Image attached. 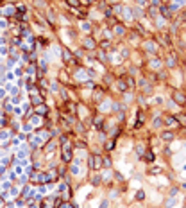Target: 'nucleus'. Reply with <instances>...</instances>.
<instances>
[{
    "mask_svg": "<svg viewBox=\"0 0 186 208\" xmlns=\"http://www.w3.org/2000/svg\"><path fill=\"white\" fill-rule=\"evenodd\" d=\"M143 122H145V115H143L141 110H138V122H136V127H141Z\"/></svg>",
    "mask_w": 186,
    "mask_h": 208,
    "instance_id": "4",
    "label": "nucleus"
},
{
    "mask_svg": "<svg viewBox=\"0 0 186 208\" xmlns=\"http://www.w3.org/2000/svg\"><path fill=\"white\" fill-rule=\"evenodd\" d=\"M143 160H145L147 163H154V153L152 151H147L145 156H143Z\"/></svg>",
    "mask_w": 186,
    "mask_h": 208,
    "instance_id": "6",
    "label": "nucleus"
},
{
    "mask_svg": "<svg viewBox=\"0 0 186 208\" xmlns=\"http://www.w3.org/2000/svg\"><path fill=\"white\" fill-rule=\"evenodd\" d=\"M161 171H163V169H159V167H152V169L149 171V172H150V174H159Z\"/></svg>",
    "mask_w": 186,
    "mask_h": 208,
    "instance_id": "11",
    "label": "nucleus"
},
{
    "mask_svg": "<svg viewBox=\"0 0 186 208\" xmlns=\"http://www.w3.org/2000/svg\"><path fill=\"white\" fill-rule=\"evenodd\" d=\"M84 45H86V49H95V41L91 38H88V40L84 41Z\"/></svg>",
    "mask_w": 186,
    "mask_h": 208,
    "instance_id": "7",
    "label": "nucleus"
},
{
    "mask_svg": "<svg viewBox=\"0 0 186 208\" xmlns=\"http://www.w3.org/2000/svg\"><path fill=\"white\" fill-rule=\"evenodd\" d=\"M117 34L124 36V34H125V27H122V25H117Z\"/></svg>",
    "mask_w": 186,
    "mask_h": 208,
    "instance_id": "9",
    "label": "nucleus"
},
{
    "mask_svg": "<svg viewBox=\"0 0 186 208\" xmlns=\"http://www.w3.org/2000/svg\"><path fill=\"white\" fill-rule=\"evenodd\" d=\"M174 133H172V131H163V135H161V138L163 140H166V142H170V140H174Z\"/></svg>",
    "mask_w": 186,
    "mask_h": 208,
    "instance_id": "5",
    "label": "nucleus"
},
{
    "mask_svg": "<svg viewBox=\"0 0 186 208\" xmlns=\"http://www.w3.org/2000/svg\"><path fill=\"white\" fill-rule=\"evenodd\" d=\"M172 99H174L175 102H179L181 104V106H184V102H186V95L182 93V92H174V93H172Z\"/></svg>",
    "mask_w": 186,
    "mask_h": 208,
    "instance_id": "1",
    "label": "nucleus"
},
{
    "mask_svg": "<svg viewBox=\"0 0 186 208\" xmlns=\"http://www.w3.org/2000/svg\"><path fill=\"white\" fill-rule=\"evenodd\" d=\"M90 165H91V169H100V167L104 165V163H102V158H100L98 154L91 156V161H90Z\"/></svg>",
    "mask_w": 186,
    "mask_h": 208,
    "instance_id": "2",
    "label": "nucleus"
},
{
    "mask_svg": "<svg viewBox=\"0 0 186 208\" xmlns=\"http://www.w3.org/2000/svg\"><path fill=\"white\" fill-rule=\"evenodd\" d=\"M66 2H68L72 7H77V6H81V0H66Z\"/></svg>",
    "mask_w": 186,
    "mask_h": 208,
    "instance_id": "8",
    "label": "nucleus"
},
{
    "mask_svg": "<svg viewBox=\"0 0 186 208\" xmlns=\"http://www.w3.org/2000/svg\"><path fill=\"white\" fill-rule=\"evenodd\" d=\"M125 86H127V90H133V88L136 86V83H134V79L131 76H125Z\"/></svg>",
    "mask_w": 186,
    "mask_h": 208,
    "instance_id": "3",
    "label": "nucleus"
},
{
    "mask_svg": "<svg viewBox=\"0 0 186 208\" xmlns=\"http://www.w3.org/2000/svg\"><path fill=\"white\" fill-rule=\"evenodd\" d=\"M106 149H107V151H113V149H114V140H109V142L106 144Z\"/></svg>",
    "mask_w": 186,
    "mask_h": 208,
    "instance_id": "10",
    "label": "nucleus"
}]
</instances>
